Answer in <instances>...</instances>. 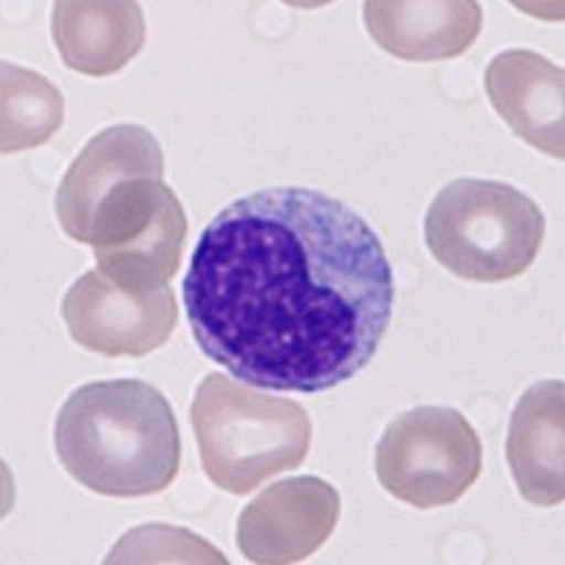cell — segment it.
I'll return each instance as SVG.
<instances>
[{"label":"cell","instance_id":"cell-1","mask_svg":"<svg viewBox=\"0 0 565 565\" xmlns=\"http://www.w3.org/2000/svg\"><path fill=\"white\" fill-rule=\"evenodd\" d=\"M184 306L206 360L238 382L320 393L371 365L391 328L396 282L360 212L320 190L271 186L206 224Z\"/></svg>","mask_w":565,"mask_h":565},{"label":"cell","instance_id":"cell-2","mask_svg":"<svg viewBox=\"0 0 565 565\" xmlns=\"http://www.w3.org/2000/svg\"><path fill=\"white\" fill-rule=\"evenodd\" d=\"M54 450L79 487L108 498L164 492L181 463L173 407L141 380L90 382L71 393L54 422Z\"/></svg>","mask_w":565,"mask_h":565},{"label":"cell","instance_id":"cell-3","mask_svg":"<svg viewBox=\"0 0 565 565\" xmlns=\"http://www.w3.org/2000/svg\"><path fill=\"white\" fill-rule=\"evenodd\" d=\"M201 467L230 494H249L269 478L306 461L311 418L295 398L260 391L210 373L190 407Z\"/></svg>","mask_w":565,"mask_h":565},{"label":"cell","instance_id":"cell-4","mask_svg":"<svg viewBox=\"0 0 565 565\" xmlns=\"http://www.w3.org/2000/svg\"><path fill=\"white\" fill-rule=\"evenodd\" d=\"M546 238L540 206L518 186L456 179L433 199L424 241L444 269L469 282H507L534 264Z\"/></svg>","mask_w":565,"mask_h":565},{"label":"cell","instance_id":"cell-5","mask_svg":"<svg viewBox=\"0 0 565 565\" xmlns=\"http://www.w3.org/2000/svg\"><path fill=\"white\" fill-rule=\"evenodd\" d=\"M481 438L452 407L422 405L393 418L376 444V478L416 509L450 507L478 481Z\"/></svg>","mask_w":565,"mask_h":565},{"label":"cell","instance_id":"cell-6","mask_svg":"<svg viewBox=\"0 0 565 565\" xmlns=\"http://www.w3.org/2000/svg\"><path fill=\"white\" fill-rule=\"evenodd\" d=\"M63 320L71 340L85 351L103 356H148L170 340L179 322V306L168 286L134 295L94 269L68 289Z\"/></svg>","mask_w":565,"mask_h":565},{"label":"cell","instance_id":"cell-7","mask_svg":"<svg viewBox=\"0 0 565 565\" xmlns=\"http://www.w3.org/2000/svg\"><path fill=\"white\" fill-rule=\"evenodd\" d=\"M340 492L315 476L271 483L238 518V548L249 563L291 565L320 552L340 521Z\"/></svg>","mask_w":565,"mask_h":565},{"label":"cell","instance_id":"cell-8","mask_svg":"<svg viewBox=\"0 0 565 565\" xmlns=\"http://www.w3.org/2000/svg\"><path fill=\"white\" fill-rule=\"evenodd\" d=\"M136 175H164L161 145L139 125H114L79 150L60 181L54 212L65 235L85 244L103 201Z\"/></svg>","mask_w":565,"mask_h":565},{"label":"cell","instance_id":"cell-9","mask_svg":"<svg viewBox=\"0 0 565 565\" xmlns=\"http://www.w3.org/2000/svg\"><path fill=\"white\" fill-rule=\"evenodd\" d=\"M487 97L518 139L540 153L565 156V74L529 49L494 54L487 68Z\"/></svg>","mask_w":565,"mask_h":565},{"label":"cell","instance_id":"cell-10","mask_svg":"<svg viewBox=\"0 0 565 565\" xmlns=\"http://www.w3.org/2000/svg\"><path fill=\"white\" fill-rule=\"evenodd\" d=\"M362 12L373 43L405 63L458 57L483 23L476 0H367Z\"/></svg>","mask_w":565,"mask_h":565},{"label":"cell","instance_id":"cell-11","mask_svg":"<svg viewBox=\"0 0 565 565\" xmlns=\"http://www.w3.org/2000/svg\"><path fill=\"white\" fill-rule=\"evenodd\" d=\"M507 461L523 501L540 509L565 498V385L537 382L521 396L509 422Z\"/></svg>","mask_w":565,"mask_h":565},{"label":"cell","instance_id":"cell-12","mask_svg":"<svg viewBox=\"0 0 565 565\" xmlns=\"http://www.w3.org/2000/svg\"><path fill=\"white\" fill-rule=\"evenodd\" d=\"M52 38L71 71L108 77L145 45V12L130 0H60L52 9Z\"/></svg>","mask_w":565,"mask_h":565},{"label":"cell","instance_id":"cell-13","mask_svg":"<svg viewBox=\"0 0 565 565\" xmlns=\"http://www.w3.org/2000/svg\"><path fill=\"white\" fill-rule=\"evenodd\" d=\"M65 103L54 83L23 65H3L0 79V150L23 153L45 145L63 125Z\"/></svg>","mask_w":565,"mask_h":565},{"label":"cell","instance_id":"cell-14","mask_svg":"<svg viewBox=\"0 0 565 565\" xmlns=\"http://www.w3.org/2000/svg\"><path fill=\"white\" fill-rule=\"evenodd\" d=\"M105 563H218L226 565V557L212 548L206 540L195 537L186 529L175 526H139L130 529Z\"/></svg>","mask_w":565,"mask_h":565}]
</instances>
